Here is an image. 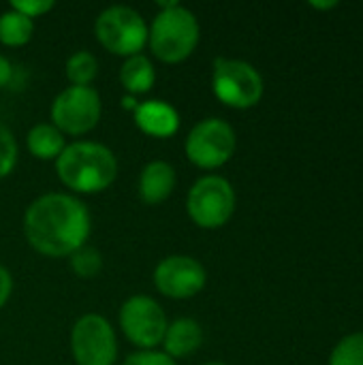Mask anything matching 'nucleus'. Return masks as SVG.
Here are the masks:
<instances>
[{"instance_id": "f257e3e1", "label": "nucleus", "mask_w": 363, "mask_h": 365, "mask_svg": "<svg viewBox=\"0 0 363 365\" xmlns=\"http://www.w3.org/2000/svg\"><path fill=\"white\" fill-rule=\"evenodd\" d=\"M92 216L88 205L71 192H45L24 212L28 246L47 259H68L88 244Z\"/></svg>"}, {"instance_id": "f03ea898", "label": "nucleus", "mask_w": 363, "mask_h": 365, "mask_svg": "<svg viewBox=\"0 0 363 365\" xmlns=\"http://www.w3.org/2000/svg\"><path fill=\"white\" fill-rule=\"evenodd\" d=\"M53 165L58 180L71 190V195L105 192L116 182L120 169L111 148L86 139L66 143Z\"/></svg>"}, {"instance_id": "7ed1b4c3", "label": "nucleus", "mask_w": 363, "mask_h": 365, "mask_svg": "<svg viewBox=\"0 0 363 365\" xmlns=\"http://www.w3.org/2000/svg\"><path fill=\"white\" fill-rule=\"evenodd\" d=\"M201 38L197 15L180 2H160L152 24H148V47L158 62L180 64L188 60Z\"/></svg>"}, {"instance_id": "20e7f679", "label": "nucleus", "mask_w": 363, "mask_h": 365, "mask_svg": "<svg viewBox=\"0 0 363 365\" xmlns=\"http://www.w3.org/2000/svg\"><path fill=\"white\" fill-rule=\"evenodd\" d=\"M94 36L105 51L131 58L148 47V21L128 4H111L96 15Z\"/></svg>"}, {"instance_id": "39448f33", "label": "nucleus", "mask_w": 363, "mask_h": 365, "mask_svg": "<svg viewBox=\"0 0 363 365\" xmlns=\"http://www.w3.org/2000/svg\"><path fill=\"white\" fill-rule=\"evenodd\" d=\"M235 205L237 197L233 184L218 173L201 175L186 195V214L190 222L205 231L225 227L235 214Z\"/></svg>"}, {"instance_id": "423d86ee", "label": "nucleus", "mask_w": 363, "mask_h": 365, "mask_svg": "<svg viewBox=\"0 0 363 365\" xmlns=\"http://www.w3.org/2000/svg\"><path fill=\"white\" fill-rule=\"evenodd\" d=\"M263 77L246 60L218 56L212 64V92L231 109H252L263 98Z\"/></svg>"}, {"instance_id": "0eeeda50", "label": "nucleus", "mask_w": 363, "mask_h": 365, "mask_svg": "<svg viewBox=\"0 0 363 365\" xmlns=\"http://www.w3.org/2000/svg\"><path fill=\"white\" fill-rule=\"evenodd\" d=\"M101 118L103 101L92 86H66L56 94L49 107V120L64 137H83L92 133Z\"/></svg>"}, {"instance_id": "6e6552de", "label": "nucleus", "mask_w": 363, "mask_h": 365, "mask_svg": "<svg viewBox=\"0 0 363 365\" xmlns=\"http://www.w3.org/2000/svg\"><path fill=\"white\" fill-rule=\"evenodd\" d=\"M237 148V135L229 122L223 118H205L199 120L184 139L186 158L205 171H214L225 167Z\"/></svg>"}, {"instance_id": "1a4fd4ad", "label": "nucleus", "mask_w": 363, "mask_h": 365, "mask_svg": "<svg viewBox=\"0 0 363 365\" xmlns=\"http://www.w3.org/2000/svg\"><path fill=\"white\" fill-rule=\"evenodd\" d=\"M118 325L122 336L139 351H158L163 344L169 319L163 306L150 295H133L128 297L120 312Z\"/></svg>"}, {"instance_id": "9d476101", "label": "nucleus", "mask_w": 363, "mask_h": 365, "mask_svg": "<svg viewBox=\"0 0 363 365\" xmlns=\"http://www.w3.org/2000/svg\"><path fill=\"white\" fill-rule=\"evenodd\" d=\"M118 336L113 325L96 312H88L71 327V355L77 365H116Z\"/></svg>"}, {"instance_id": "9b49d317", "label": "nucleus", "mask_w": 363, "mask_h": 365, "mask_svg": "<svg viewBox=\"0 0 363 365\" xmlns=\"http://www.w3.org/2000/svg\"><path fill=\"white\" fill-rule=\"evenodd\" d=\"M156 291L169 299H193L208 284V269L203 263L188 255H169L165 257L152 274Z\"/></svg>"}, {"instance_id": "f8f14e48", "label": "nucleus", "mask_w": 363, "mask_h": 365, "mask_svg": "<svg viewBox=\"0 0 363 365\" xmlns=\"http://www.w3.org/2000/svg\"><path fill=\"white\" fill-rule=\"evenodd\" d=\"M135 118V126L154 139H169L180 130V113L178 109L163 101V98H150L137 105V109L133 111Z\"/></svg>"}, {"instance_id": "ddd939ff", "label": "nucleus", "mask_w": 363, "mask_h": 365, "mask_svg": "<svg viewBox=\"0 0 363 365\" xmlns=\"http://www.w3.org/2000/svg\"><path fill=\"white\" fill-rule=\"evenodd\" d=\"M175 184H178L175 167L167 160L156 158L141 169L137 180V192L145 205H160L173 195Z\"/></svg>"}, {"instance_id": "4468645a", "label": "nucleus", "mask_w": 363, "mask_h": 365, "mask_svg": "<svg viewBox=\"0 0 363 365\" xmlns=\"http://www.w3.org/2000/svg\"><path fill=\"white\" fill-rule=\"evenodd\" d=\"M203 338L205 336H203V327L199 325V321L190 317H180L175 321H169L160 346L167 357L178 361V359H186L195 355L201 349Z\"/></svg>"}, {"instance_id": "2eb2a0df", "label": "nucleus", "mask_w": 363, "mask_h": 365, "mask_svg": "<svg viewBox=\"0 0 363 365\" xmlns=\"http://www.w3.org/2000/svg\"><path fill=\"white\" fill-rule=\"evenodd\" d=\"M118 77H120V83H122L124 92L139 98L141 94H148L154 88V83H156V66H154L150 56L137 53V56L124 58Z\"/></svg>"}, {"instance_id": "dca6fc26", "label": "nucleus", "mask_w": 363, "mask_h": 365, "mask_svg": "<svg viewBox=\"0 0 363 365\" xmlns=\"http://www.w3.org/2000/svg\"><path fill=\"white\" fill-rule=\"evenodd\" d=\"M66 137L51 124V122H39L34 124L26 135V150L36 160H58L62 150L66 148Z\"/></svg>"}, {"instance_id": "f3484780", "label": "nucleus", "mask_w": 363, "mask_h": 365, "mask_svg": "<svg viewBox=\"0 0 363 365\" xmlns=\"http://www.w3.org/2000/svg\"><path fill=\"white\" fill-rule=\"evenodd\" d=\"M34 36V21L9 9L0 13V43L4 47H24Z\"/></svg>"}, {"instance_id": "a211bd4d", "label": "nucleus", "mask_w": 363, "mask_h": 365, "mask_svg": "<svg viewBox=\"0 0 363 365\" xmlns=\"http://www.w3.org/2000/svg\"><path fill=\"white\" fill-rule=\"evenodd\" d=\"M64 75L71 86H92L98 75V60L92 51L79 49L64 62Z\"/></svg>"}, {"instance_id": "6ab92c4d", "label": "nucleus", "mask_w": 363, "mask_h": 365, "mask_svg": "<svg viewBox=\"0 0 363 365\" xmlns=\"http://www.w3.org/2000/svg\"><path fill=\"white\" fill-rule=\"evenodd\" d=\"M68 267H71V272H73L77 278H81V280H92V278H96V276L103 272L105 259H103V255H101L98 248L86 244V246H81L79 250H75V252L68 257Z\"/></svg>"}, {"instance_id": "aec40b11", "label": "nucleus", "mask_w": 363, "mask_h": 365, "mask_svg": "<svg viewBox=\"0 0 363 365\" xmlns=\"http://www.w3.org/2000/svg\"><path fill=\"white\" fill-rule=\"evenodd\" d=\"M329 365H363V331L344 336L334 346Z\"/></svg>"}, {"instance_id": "412c9836", "label": "nucleus", "mask_w": 363, "mask_h": 365, "mask_svg": "<svg viewBox=\"0 0 363 365\" xmlns=\"http://www.w3.org/2000/svg\"><path fill=\"white\" fill-rule=\"evenodd\" d=\"M17 158H19L17 139H15L13 130L4 122H0V180L9 178L15 171Z\"/></svg>"}, {"instance_id": "4be33fe9", "label": "nucleus", "mask_w": 363, "mask_h": 365, "mask_svg": "<svg viewBox=\"0 0 363 365\" xmlns=\"http://www.w3.org/2000/svg\"><path fill=\"white\" fill-rule=\"evenodd\" d=\"M56 2L53 0H13L11 2V9L26 15L28 19H36V17H43L47 15L49 11H53Z\"/></svg>"}, {"instance_id": "5701e85b", "label": "nucleus", "mask_w": 363, "mask_h": 365, "mask_svg": "<svg viewBox=\"0 0 363 365\" xmlns=\"http://www.w3.org/2000/svg\"><path fill=\"white\" fill-rule=\"evenodd\" d=\"M122 365H178V361L167 357L163 351H137L128 355Z\"/></svg>"}, {"instance_id": "b1692460", "label": "nucleus", "mask_w": 363, "mask_h": 365, "mask_svg": "<svg viewBox=\"0 0 363 365\" xmlns=\"http://www.w3.org/2000/svg\"><path fill=\"white\" fill-rule=\"evenodd\" d=\"M11 293H13V276L11 272L0 263V310L6 306V302L11 299Z\"/></svg>"}, {"instance_id": "393cba45", "label": "nucleus", "mask_w": 363, "mask_h": 365, "mask_svg": "<svg viewBox=\"0 0 363 365\" xmlns=\"http://www.w3.org/2000/svg\"><path fill=\"white\" fill-rule=\"evenodd\" d=\"M13 79H15V66L6 56L0 53V90L9 88L13 83Z\"/></svg>"}, {"instance_id": "a878e982", "label": "nucleus", "mask_w": 363, "mask_h": 365, "mask_svg": "<svg viewBox=\"0 0 363 365\" xmlns=\"http://www.w3.org/2000/svg\"><path fill=\"white\" fill-rule=\"evenodd\" d=\"M137 105H139V98H135V96H131V94H124V96H122V107H124L126 111H135Z\"/></svg>"}, {"instance_id": "bb28decb", "label": "nucleus", "mask_w": 363, "mask_h": 365, "mask_svg": "<svg viewBox=\"0 0 363 365\" xmlns=\"http://www.w3.org/2000/svg\"><path fill=\"white\" fill-rule=\"evenodd\" d=\"M203 365H227V364H220V361H212V364H203Z\"/></svg>"}]
</instances>
